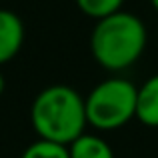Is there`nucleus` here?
Segmentation results:
<instances>
[{
  "label": "nucleus",
  "instance_id": "1a4fd4ad",
  "mask_svg": "<svg viewBox=\"0 0 158 158\" xmlns=\"http://www.w3.org/2000/svg\"><path fill=\"white\" fill-rule=\"evenodd\" d=\"M0 68H2V66H0ZM4 88H6V80H4V74H2V70H0V96H2Z\"/></svg>",
  "mask_w": 158,
  "mask_h": 158
},
{
  "label": "nucleus",
  "instance_id": "20e7f679",
  "mask_svg": "<svg viewBox=\"0 0 158 158\" xmlns=\"http://www.w3.org/2000/svg\"><path fill=\"white\" fill-rule=\"evenodd\" d=\"M24 44V22L16 12L0 8V66L18 56Z\"/></svg>",
  "mask_w": 158,
  "mask_h": 158
},
{
  "label": "nucleus",
  "instance_id": "7ed1b4c3",
  "mask_svg": "<svg viewBox=\"0 0 158 158\" xmlns=\"http://www.w3.org/2000/svg\"><path fill=\"white\" fill-rule=\"evenodd\" d=\"M138 86L128 78L112 76L98 82L84 98L88 126L98 132H110L126 126L136 118Z\"/></svg>",
  "mask_w": 158,
  "mask_h": 158
},
{
  "label": "nucleus",
  "instance_id": "39448f33",
  "mask_svg": "<svg viewBox=\"0 0 158 158\" xmlns=\"http://www.w3.org/2000/svg\"><path fill=\"white\" fill-rule=\"evenodd\" d=\"M136 120L148 128H158V74H152L138 86Z\"/></svg>",
  "mask_w": 158,
  "mask_h": 158
},
{
  "label": "nucleus",
  "instance_id": "423d86ee",
  "mask_svg": "<svg viewBox=\"0 0 158 158\" xmlns=\"http://www.w3.org/2000/svg\"><path fill=\"white\" fill-rule=\"evenodd\" d=\"M70 158H114V150L102 136L82 132L68 144Z\"/></svg>",
  "mask_w": 158,
  "mask_h": 158
},
{
  "label": "nucleus",
  "instance_id": "0eeeda50",
  "mask_svg": "<svg viewBox=\"0 0 158 158\" xmlns=\"http://www.w3.org/2000/svg\"><path fill=\"white\" fill-rule=\"evenodd\" d=\"M20 158H70V152L66 144L38 138L24 148Z\"/></svg>",
  "mask_w": 158,
  "mask_h": 158
},
{
  "label": "nucleus",
  "instance_id": "f03ea898",
  "mask_svg": "<svg viewBox=\"0 0 158 158\" xmlns=\"http://www.w3.org/2000/svg\"><path fill=\"white\" fill-rule=\"evenodd\" d=\"M148 42L144 22L132 12L118 10L96 20L90 34V52L98 66L108 72H122L138 62Z\"/></svg>",
  "mask_w": 158,
  "mask_h": 158
},
{
  "label": "nucleus",
  "instance_id": "f257e3e1",
  "mask_svg": "<svg viewBox=\"0 0 158 158\" xmlns=\"http://www.w3.org/2000/svg\"><path fill=\"white\" fill-rule=\"evenodd\" d=\"M30 124L38 138L68 146L88 126L84 98L72 86H46L32 100Z\"/></svg>",
  "mask_w": 158,
  "mask_h": 158
},
{
  "label": "nucleus",
  "instance_id": "9d476101",
  "mask_svg": "<svg viewBox=\"0 0 158 158\" xmlns=\"http://www.w3.org/2000/svg\"><path fill=\"white\" fill-rule=\"evenodd\" d=\"M150 4H152V8L158 12V0H150Z\"/></svg>",
  "mask_w": 158,
  "mask_h": 158
},
{
  "label": "nucleus",
  "instance_id": "6e6552de",
  "mask_svg": "<svg viewBox=\"0 0 158 158\" xmlns=\"http://www.w3.org/2000/svg\"><path fill=\"white\" fill-rule=\"evenodd\" d=\"M78 10L84 16L94 20H102L106 16L114 14V12L122 10L124 0H74Z\"/></svg>",
  "mask_w": 158,
  "mask_h": 158
}]
</instances>
